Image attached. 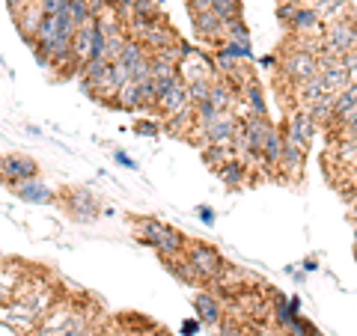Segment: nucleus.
Wrapping results in <instances>:
<instances>
[{"mask_svg": "<svg viewBox=\"0 0 357 336\" xmlns=\"http://www.w3.org/2000/svg\"><path fill=\"white\" fill-rule=\"evenodd\" d=\"M211 9H215L218 18H220V21H227V24H232V21H241V18H244L241 0H211Z\"/></svg>", "mask_w": 357, "mask_h": 336, "instance_id": "12", "label": "nucleus"}, {"mask_svg": "<svg viewBox=\"0 0 357 336\" xmlns=\"http://www.w3.org/2000/svg\"><path fill=\"white\" fill-rule=\"evenodd\" d=\"M66 289L48 280L42 268H30V274L24 277L15 298L0 307V324H6V328H13L18 333H33L45 319V312L57 304V298Z\"/></svg>", "mask_w": 357, "mask_h": 336, "instance_id": "1", "label": "nucleus"}, {"mask_svg": "<svg viewBox=\"0 0 357 336\" xmlns=\"http://www.w3.org/2000/svg\"><path fill=\"white\" fill-rule=\"evenodd\" d=\"M351 110H357V81H351L342 93H337V102H333V119L351 114Z\"/></svg>", "mask_w": 357, "mask_h": 336, "instance_id": "11", "label": "nucleus"}, {"mask_svg": "<svg viewBox=\"0 0 357 336\" xmlns=\"http://www.w3.org/2000/svg\"><path fill=\"white\" fill-rule=\"evenodd\" d=\"M30 268L33 265L21 262V259H0V307L15 298L21 283H24V277L30 274Z\"/></svg>", "mask_w": 357, "mask_h": 336, "instance_id": "7", "label": "nucleus"}, {"mask_svg": "<svg viewBox=\"0 0 357 336\" xmlns=\"http://www.w3.org/2000/svg\"><path fill=\"white\" fill-rule=\"evenodd\" d=\"M102 310H89L86 298L77 292H63L57 298L45 319L39 321V328L33 330L36 336H86V330L96 321H102Z\"/></svg>", "mask_w": 357, "mask_h": 336, "instance_id": "2", "label": "nucleus"}, {"mask_svg": "<svg viewBox=\"0 0 357 336\" xmlns=\"http://www.w3.org/2000/svg\"><path fill=\"white\" fill-rule=\"evenodd\" d=\"M357 48V24L354 18H337L328 21L321 30V57H345Z\"/></svg>", "mask_w": 357, "mask_h": 336, "instance_id": "4", "label": "nucleus"}, {"mask_svg": "<svg viewBox=\"0 0 357 336\" xmlns=\"http://www.w3.org/2000/svg\"><path fill=\"white\" fill-rule=\"evenodd\" d=\"M188 105H194L191 102V93H188V84L182 81V77H176L173 84H167L161 93H158L152 114L158 116V119H170V116L178 114V110H185Z\"/></svg>", "mask_w": 357, "mask_h": 336, "instance_id": "6", "label": "nucleus"}, {"mask_svg": "<svg viewBox=\"0 0 357 336\" xmlns=\"http://www.w3.org/2000/svg\"><path fill=\"white\" fill-rule=\"evenodd\" d=\"M185 259L191 265V271L197 274V283L199 286H211L218 280V274L223 271V262L220 253L215 247H208V244H199V241H188L185 247Z\"/></svg>", "mask_w": 357, "mask_h": 336, "instance_id": "5", "label": "nucleus"}, {"mask_svg": "<svg viewBox=\"0 0 357 336\" xmlns=\"http://www.w3.org/2000/svg\"><path fill=\"white\" fill-rule=\"evenodd\" d=\"M86 336H119V330H116V321H107V319L96 321L93 328L86 330Z\"/></svg>", "mask_w": 357, "mask_h": 336, "instance_id": "14", "label": "nucleus"}, {"mask_svg": "<svg viewBox=\"0 0 357 336\" xmlns=\"http://www.w3.org/2000/svg\"><path fill=\"white\" fill-rule=\"evenodd\" d=\"M191 21H194V33L199 36V42L211 45V48H220V45L227 42V21H220L215 9L197 13V15H191Z\"/></svg>", "mask_w": 357, "mask_h": 336, "instance_id": "8", "label": "nucleus"}, {"mask_svg": "<svg viewBox=\"0 0 357 336\" xmlns=\"http://www.w3.org/2000/svg\"><path fill=\"white\" fill-rule=\"evenodd\" d=\"M66 15L72 18L75 27H81V24H86V21H93V13H89L86 0H69V9H66Z\"/></svg>", "mask_w": 357, "mask_h": 336, "instance_id": "13", "label": "nucleus"}, {"mask_svg": "<svg viewBox=\"0 0 357 336\" xmlns=\"http://www.w3.org/2000/svg\"><path fill=\"white\" fill-rule=\"evenodd\" d=\"M197 310L206 324H220L223 316H227V300H220L215 292H203L197 298Z\"/></svg>", "mask_w": 357, "mask_h": 336, "instance_id": "10", "label": "nucleus"}, {"mask_svg": "<svg viewBox=\"0 0 357 336\" xmlns=\"http://www.w3.org/2000/svg\"><path fill=\"white\" fill-rule=\"evenodd\" d=\"M137 227V238L146 241L149 247H155V253L161 259H173V256H182L188 247V238L182 232H176L173 227H167L161 220H152V217H143L134 223Z\"/></svg>", "mask_w": 357, "mask_h": 336, "instance_id": "3", "label": "nucleus"}, {"mask_svg": "<svg viewBox=\"0 0 357 336\" xmlns=\"http://www.w3.org/2000/svg\"><path fill=\"white\" fill-rule=\"evenodd\" d=\"M134 336H170V333H167L164 328H152V324H149V328H143V330H137V333H134Z\"/></svg>", "mask_w": 357, "mask_h": 336, "instance_id": "15", "label": "nucleus"}, {"mask_svg": "<svg viewBox=\"0 0 357 336\" xmlns=\"http://www.w3.org/2000/svg\"><path fill=\"white\" fill-rule=\"evenodd\" d=\"M33 176H36V161L18 158V155H6V158H0V178H3L6 185L30 182Z\"/></svg>", "mask_w": 357, "mask_h": 336, "instance_id": "9", "label": "nucleus"}]
</instances>
